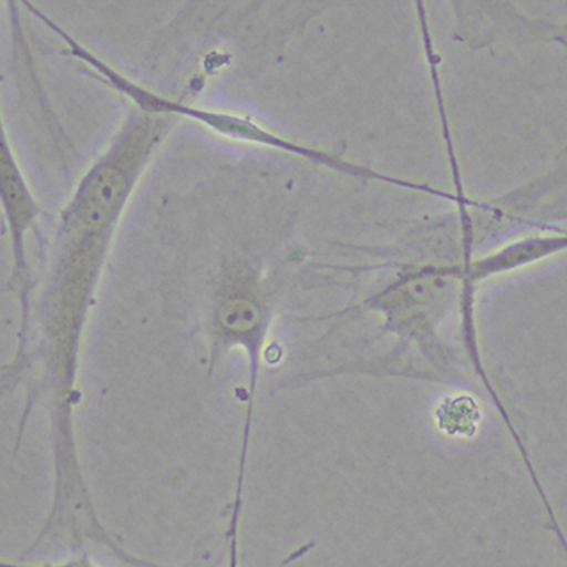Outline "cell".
I'll return each instance as SVG.
<instances>
[{
	"label": "cell",
	"mask_w": 567,
	"mask_h": 567,
	"mask_svg": "<svg viewBox=\"0 0 567 567\" xmlns=\"http://www.w3.org/2000/svg\"><path fill=\"white\" fill-rule=\"evenodd\" d=\"M59 34L66 43L71 44L72 53H74L75 56L84 60L87 65L94 66L100 74H103L104 79H107L111 84L118 89L120 93L132 97V100L135 101L142 110L147 111V113H174V115L181 113V115L188 116V118L207 123L212 128L218 130V132L225 133V135H233L234 138L258 142V144L262 145H271V147L300 155V157H312V154H310V151H307V148L300 147V145H293L291 142L284 141V138L275 137V135L259 128L258 125L249 122V120L236 118V116L229 115H217V113H208V111L192 110V107L181 106V104L173 103V101L163 100V97L147 93L145 89L138 87V85L130 82L128 79L120 75L118 72L104 65L100 59H96L93 53H89L84 47H81L78 41L72 40V38L63 33L62 30H59Z\"/></svg>",
	"instance_id": "6da1fadb"
},
{
	"label": "cell",
	"mask_w": 567,
	"mask_h": 567,
	"mask_svg": "<svg viewBox=\"0 0 567 567\" xmlns=\"http://www.w3.org/2000/svg\"><path fill=\"white\" fill-rule=\"evenodd\" d=\"M101 546L106 547L110 550L111 557L123 564V567H203V566H167V564L152 563L148 559H142V557L133 556L128 550L123 549L118 542L115 540L113 535H107L104 538ZM239 566V557H237V537H230V549H229V567Z\"/></svg>",
	"instance_id": "7a4b0ae2"
},
{
	"label": "cell",
	"mask_w": 567,
	"mask_h": 567,
	"mask_svg": "<svg viewBox=\"0 0 567 567\" xmlns=\"http://www.w3.org/2000/svg\"><path fill=\"white\" fill-rule=\"evenodd\" d=\"M0 567H100L93 563V559L85 553H75L69 559L60 560V563H2Z\"/></svg>",
	"instance_id": "3957f363"
}]
</instances>
